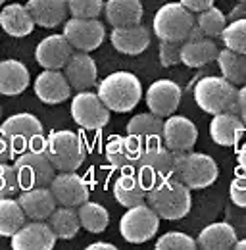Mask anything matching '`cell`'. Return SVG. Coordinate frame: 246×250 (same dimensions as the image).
<instances>
[{
    "label": "cell",
    "mask_w": 246,
    "mask_h": 250,
    "mask_svg": "<svg viewBox=\"0 0 246 250\" xmlns=\"http://www.w3.org/2000/svg\"><path fill=\"white\" fill-rule=\"evenodd\" d=\"M98 96L112 112H131L143 98V83L131 71H114L98 83Z\"/></svg>",
    "instance_id": "obj_1"
},
{
    "label": "cell",
    "mask_w": 246,
    "mask_h": 250,
    "mask_svg": "<svg viewBox=\"0 0 246 250\" xmlns=\"http://www.w3.org/2000/svg\"><path fill=\"white\" fill-rule=\"evenodd\" d=\"M194 102L210 116L235 112L239 114V89L223 75L202 77L194 87Z\"/></svg>",
    "instance_id": "obj_2"
},
{
    "label": "cell",
    "mask_w": 246,
    "mask_h": 250,
    "mask_svg": "<svg viewBox=\"0 0 246 250\" xmlns=\"http://www.w3.org/2000/svg\"><path fill=\"white\" fill-rule=\"evenodd\" d=\"M146 202L156 210V214L160 218L169 219V221L183 219L184 216H188V212L192 208L190 188L175 177L150 188Z\"/></svg>",
    "instance_id": "obj_3"
},
{
    "label": "cell",
    "mask_w": 246,
    "mask_h": 250,
    "mask_svg": "<svg viewBox=\"0 0 246 250\" xmlns=\"http://www.w3.org/2000/svg\"><path fill=\"white\" fill-rule=\"evenodd\" d=\"M44 152L52 162V166L56 167V171H77V167L87 158L83 139L69 129L52 131L46 137Z\"/></svg>",
    "instance_id": "obj_4"
},
{
    "label": "cell",
    "mask_w": 246,
    "mask_h": 250,
    "mask_svg": "<svg viewBox=\"0 0 246 250\" xmlns=\"http://www.w3.org/2000/svg\"><path fill=\"white\" fill-rule=\"evenodd\" d=\"M175 179L190 188H206L214 185L219 177L215 160L202 152H175Z\"/></svg>",
    "instance_id": "obj_5"
},
{
    "label": "cell",
    "mask_w": 246,
    "mask_h": 250,
    "mask_svg": "<svg viewBox=\"0 0 246 250\" xmlns=\"http://www.w3.org/2000/svg\"><path fill=\"white\" fill-rule=\"evenodd\" d=\"M152 25L154 35L160 41L184 42L196 25V18L181 2H167L156 12Z\"/></svg>",
    "instance_id": "obj_6"
},
{
    "label": "cell",
    "mask_w": 246,
    "mask_h": 250,
    "mask_svg": "<svg viewBox=\"0 0 246 250\" xmlns=\"http://www.w3.org/2000/svg\"><path fill=\"white\" fill-rule=\"evenodd\" d=\"M160 219L162 218L156 214V210L146 202L127 208L120 219V233L123 241L131 245H143L154 239L160 229Z\"/></svg>",
    "instance_id": "obj_7"
},
{
    "label": "cell",
    "mask_w": 246,
    "mask_h": 250,
    "mask_svg": "<svg viewBox=\"0 0 246 250\" xmlns=\"http://www.w3.org/2000/svg\"><path fill=\"white\" fill-rule=\"evenodd\" d=\"M137 167H139L137 175L143 179V183L150 190L152 187L173 177V173H175V152L169 150L165 145L148 146V148H144Z\"/></svg>",
    "instance_id": "obj_8"
},
{
    "label": "cell",
    "mask_w": 246,
    "mask_h": 250,
    "mask_svg": "<svg viewBox=\"0 0 246 250\" xmlns=\"http://www.w3.org/2000/svg\"><path fill=\"white\" fill-rule=\"evenodd\" d=\"M16 171L21 183V190L35 187H50L56 167L48 160L46 152L39 150H25L16 158Z\"/></svg>",
    "instance_id": "obj_9"
},
{
    "label": "cell",
    "mask_w": 246,
    "mask_h": 250,
    "mask_svg": "<svg viewBox=\"0 0 246 250\" xmlns=\"http://www.w3.org/2000/svg\"><path fill=\"white\" fill-rule=\"evenodd\" d=\"M71 118L73 122L89 131H98L106 127L110 122V108L102 102L98 93L92 91H79L71 98Z\"/></svg>",
    "instance_id": "obj_10"
},
{
    "label": "cell",
    "mask_w": 246,
    "mask_h": 250,
    "mask_svg": "<svg viewBox=\"0 0 246 250\" xmlns=\"http://www.w3.org/2000/svg\"><path fill=\"white\" fill-rule=\"evenodd\" d=\"M62 33L69 44L81 52L96 50L106 39V27L102 21H98V18H69L63 23Z\"/></svg>",
    "instance_id": "obj_11"
},
{
    "label": "cell",
    "mask_w": 246,
    "mask_h": 250,
    "mask_svg": "<svg viewBox=\"0 0 246 250\" xmlns=\"http://www.w3.org/2000/svg\"><path fill=\"white\" fill-rule=\"evenodd\" d=\"M0 129L12 139L14 143V148H16V154H21L25 150H29L31 143L42 135V124L37 116L27 114V112H20V114H14L10 118H6Z\"/></svg>",
    "instance_id": "obj_12"
},
{
    "label": "cell",
    "mask_w": 246,
    "mask_h": 250,
    "mask_svg": "<svg viewBox=\"0 0 246 250\" xmlns=\"http://www.w3.org/2000/svg\"><path fill=\"white\" fill-rule=\"evenodd\" d=\"M56 233L46 221L29 219L23 223L20 231L12 235L14 250H52L56 247Z\"/></svg>",
    "instance_id": "obj_13"
},
{
    "label": "cell",
    "mask_w": 246,
    "mask_h": 250,
    "mask_svg": "<svg viewBox=\"0 0 246 250\" xmlns=\"http://www.w3.org/2000/svg\"><path fill=\"white\" fill-rule=\"evenodd\" d=\"M50 190L58 202V206H73L79 208L83 202L89 200V185L77 171H58L54 175Z\"/></svg>",
    "instance_id": "obj_14"
},
{
    "label": "cell",
    "mask_w": 246,
    "mask_h": 250,
    "mask_svg": "<svg viewBox=\"0 0 246 250\" xmlns=\"http://www.w3.org/2000/svg\"><path fill=\"white\" fill-rule=\"evenodd\" d=\"M73 52L75 48L69 44L65 35L54 33L41 39V42L35 48V60L42 69H63Z\"/></svg>",
    "instance_id": "obj_15"
},
{
    "label": "cell",
    "mask_w": 246,
    "mask_h": 250,
    "mask_svg": "<svg viewBox=\"0 0 246 250\" xmlns=\"http://www.w3.org/2000/svg\"><path fill=\"white\" fill-rule=\"evenodd\" d=\"M183 91L175 81L169 79H158L146 91V106L160 118H169L181 104Z\"/></svg>",
    "instance_id": "obj_16"
},
{
    "label": "cell",
    "mask_w": 246,
    "mask_h": 250,
    "mask_svg": "<svg viewBox=\"0 0 246 250\" xmlns=\"http://www.w3.org/2000/svg\"><path fill=\"white\" fill-rule=\"evenodd\" d=\"M37 98L44 104H62L71 96V85L60 69H44L33 83Z\"/></svg>",
    "instance_id": "obj_17"
},
{
    "label": "cell",
    "mask_w": 246,
    "mask_h": 250,
    "mask_svg": "<svg viewBox=\"0 0 246 250\" xmlns=\"http://www.w3.org/2000/svg\"><path fill=\"white\" fill-rule=\"evenodd\" d=\"M143 152H144L143 143L127 133V135H116L108 141L104 156L110 166L120 167V169H129L139 164Z\"/></svg>",
    "instance_id": "obj_18"
},
{
    "label": "cell",
    "mask_w": 246,
    "mask_h": 250,
    "mask_svg": "<svg viewBox=\"0 0 246 250\" xmlns=\"http://www.w3.org/2000/svg\"><path fill=\"white\" fill-rule=\"evenodd\" d=\"M198 129L184 116H169L164 122V145L173 152H186L196 145Z\"/></svg>",
    "instance_id": "obj_19"
},
{
    "label": "cell",
    "mask_w": 246,
    "mask_h": 250,
    "mask_svg": "<svg viewBox=\"0 0 246 250\" xmlns=\"http://www.w3.org/2000/svg\"><path fill=\"white\" fill-rule=\"evenodd\" d=\"M246 135V124L235 112L215 114L210 122V137L219 146H239Z\"/></svg>",
    "instance_id": "obj_20"
},
{
    "label": "cell",
    "mask_w": 246,
    "mask_h": 250,
    "mask_svg": "<svg viewBox=\"0 0 246 250\" xmlns=\"http://www.w3.org/2000/svg\"><path fill=\"white\" fill-rule=\"evenodd\" d=\"M63 73L71 85V89L79 91H91L92 87H96V79H98V67L96 62L89 56V52H81L75 50L69 58V62L65 63Z\"/></svg>",
    "instance_id": "obj_21"
},
{
    "label": "cell",
    "mask_w": 246,
    "mask_h": 250,
    "mask_svg": "<svg viewBox=\"0 0 246 250\" xmlns=\"http://www.w3.org/2000/svg\"><path fill=\"white\" fill-rule=\"evenodd\" d=\"M18 200H20L27 219H37V221L48 219L52 216V212L58 208V202H56L50 187L25 188L18 194Z\"/></svg>",
    "instance_id": "obj_22"
},
{
    "label": "cell",
    "mask_w": 246,
    "mask_h": 250,
    "mask_svg": "<svg viewBox=\"0 0 246 250\" xmlns=\"http://www.w3.org/2000/svg\"><path fill=\"white\" fill-rule=\"evenodd\" d=\"M112 46L125 56H139L150 46V31L144 25L114 27L110 33Z\"/></svg>",
    "instance_id": "obj_23"
},
{
    "label": "cell",
    "mask_w": 246,
    "mask_h": 250,
    "mask_svg": "<svg viewBox=\"0 0 246 250\" xmlns=\"http://www.w3.org/2000/svg\"><path fill=\"white\" fill-rule=\"evenodd\" d=\"M125 133H129L131 137H135L137 141H141L144 148L156 146V145H164V141H162L164 122L154 112H144V114L133 116L129 120L127 127H125Z\"/></svg>",
    "instance_id": "obj_24"
},
{
    "label": "cell",
    "mask_w": 246,
    "mask_h": 250,
    "mask_svg": "<svg viewBox=\"0 0 246 250\" xmlns=\"http://www.w3.org/2000/svg\"><path fill=\"white\" fill-rule=\"evenodd\" d=\"M0 27L6 35H10L14 39H23L33 33L37 23L31 18L27 6L8 4V6L0 8Z\"/></svg>",
    "instance_id": "obj_25"
},
{
    "label": "cell",
    "mask_w": 246,
    "mask_h": 250,
    "mask_svg": "<svg viewBox=\"0 0 246 250\" xmlns=\"http://www.w3.org/2000/svg\"><path fill=\"white\" fill-rule=\"evenodd\" d=\"M25 6L35 23L44 29L62 25L69 14L67 0H27Z\"/></svg>",
    "instance_id": "obj_26"
},
{
    "label": "cell",
    "mask_w": 246,
    "mask_h": 250,
    "mask_svg": "<svg viewBox=\"0 0 246 250\" xmlns=\"http://www.w3.org/2000/svg\"><path fill=\"white\" fill-rule=\"evenodd\" d=\"M104 16L112 27H129L143 21L144 8L141 0H108L104 4Z\"/></svg>",
    "instance_id": "obj_27"
},
{
    "label": "cell",
    "mask_w": 246,
    "mask_h": 250,
    "mask_svg": "<svg viewBox=\"0 0 246 250\" xmlns=\"http://www.w3.org/2000/svg\"><path fill=\"white\" fill-rule=\"evenodd\" d=\"M237 231L231 223L227 221H215L206 225L198 237H196V243L198 247L204 250H229L235 249L237 245Z\"/></svg>",
    "instance_id": "obj_28"
},
{
    "label": "cell",
    "mask_w": 246,
    "mask_h": 250,
    "mask_svg": "<svg viewBox=\"0 0 246 250\" xmlns=\"http://www.w3.org/2000/svg\"><path fill=\"white\" fill-rule=\"evenodd\" d=\"M31 75L27 65L20 60H2L0 62V94L16 96L29 87Z\"/></svg>",
    "instance_id": "obj_29"
},
{
    "label": "cell",
    "mask_w": 246,
    "mask_h": 250,
    "mask_svg": "<svg viewBox=\"0 0 246 250\" xmlns=\"http://www.w3.org/2000/svg\"><path fill=\"white\" fill-rule=\"evenodd\" d=\"M112 192H114L116 200L122 206L131 208V206H137V204L146 202L148 187L143 183V179L139 175H135V173H122L114 181Z\"/></svg>",
    "instance_id": "obj_30"
},
{
    "label": "cell",
    "mask_w": 246,
    "mask_h": 250,
    "mask_svg": "<svg viewBox=\"0 0 246 250\" xmlns=\"http://www.w3.org/2000/svg\"><path fill=\"white\" fill-rule=\"evenodd\" d=\"M217 56H219V48L212 37L184 41L181 44V63H184L186 67H202L217 60Z\"/></svg>",
    "instance_id": "obj_31"
},
{
    "label": "cell",
    "mask_w": 246,
    "mask_h": 250,
    "mask_svg": "<svg viewBox=\"0 0 246 250\" xmlns=\"http://www.w3.org/2000/svg\"><path fill=\"white\" fill-rule=\"evenodd\" d=\"M50 227L54 229L56 237L62 241H69L73 239L79 229H81V219H79V212L73 206H58L52 216L48 218Z\"/></svg>",
    "instance_id": "obj_32"
},
{
    "label": "cell",
    "mask_w": 246,
    "mask_h": 250,
    "mask_svg": "<svg viewBox=\"0 0 246 250\" xmlns=\"http://www.w3.org/2000/svg\"><path fill=\"white\" fill-rule=\"evenodd\" d=\"M25 212L16 196L0 198V237H10L20 231L25 223Z\"/></svg>",
    "instance_id": "obj_33"
},
{
    "label": "cell",
    "mask_w": 246,
    "mask_h": 250,
    "mask_svg": "<svg viewBox=\"0 0 246 250\" xmlns=\"http://www.w3.org/2000/svg\"><path fill=\"white\" fill-rule=\"evenodd\" d=\"M217 65L221 69V75L233 85H246V54L223 48L219 50Z\"/></svg>",
    "instance_id": "obj_34"
},
{
    "label": "cell",
    "mask_w": 246,
    "mask_h": 250,
    "mask_svg": "<svg viewBox=\"0 0 246 250\" xmlns=\"http://www.w3.org/2000/svg\"><path fill=\"white\" fill-rule=\"evenodd\" d=\"M77 212L81 219V227L89 233H102L110 225V214L100 202L87 200L77 208Z\"/></svg>",
    "instance_id": "obj_35"
},
{
    "label": "cell",
    "mask_w": 246,
    "mask_h": 250,
    "mask_svg": "<svg viewBox=\"0 0 246 250\" xmlns=\"http://www.w3.org/2000/svg\"><path fill=\"white\" fill-rule=\"evenodd\" d=\"M196 25L204 31L206 37H221L223 29L227 27V20H225V14L221 10H217L215 6L204 10V12H198L196 16Z\"/></svg>",
    "instance_id": "obj_36"
},
{
    "label": "cell",
    "mask_w": 246,
    "mask_h": 250,
    "mask_svg": "<svg viewBox=\"0 0 246 250\" xmlns=\"http://www.w3.org/2000/svg\"><path fill=\"white\" fill-rule=\"evenodd\" d=\"M221 41H223L225 48L246 54V18L231 21L221 33Z\"/></svg>",
    "instance_id": "obj_37"
},
{
    "label": "cell",
    "mask_w": 246,
    "mask_h": 250,
    "mask_svg": "<svg viewBox=\"0 0 246 250\" xmlns=\"http://www.w3.org/2000/svg\"><path fill=\"white\" fill-rule=\"evenodd\" d=\"M156 250H194L198 249L196 239L181 231H169L156 241Z\"/></svg>",
    "instance_id": "obj_38"
},
{
    "label": "cell",
    "mask_w": 246,
    "mask_h": 250,
    "mask_svg": "<svg viewBox=\"0 0 246 250\" xmlns=\"http://www.w3.org/2000/svg\"><path fill=\"white\" fill-rule=\"evenodd\" d=\"M21 192V183L14 164H0V198H10Z\"/></svg>",
    "instance_id": "obj_39"
},
{
    "label": "cell",
    "mask_w": 246,
    "mask_h": 250,
    "mask_svg": "<svg viewBox=\"0 0 246 250\" xmlns=\"http://www.w3.org/2000/svg\"><path fill=\"white\" fill-rule=\"evenodd\" d=\"M71 18H98L104 12V0H67Z\"/></svg>",
    "instance_id": "obj_40"
},
{
    "label": "cell",
    "mask_w": 246,
    "mask_h": 250,
    "mask_svg": "<svg viewBox=\"0 0 246 250\" xmlns=\"http://www.w3.org/2000/svg\"><path fill=\"white\" fill-rule=\"evenodd\" d=\"M181 44L175 41H160V63L164 67L181 63Z\"/></svg>",
    "instance_id": "obj_41"
},
{
    "label": "cell",
    "mask_w": 246,
    "mask_h": 250,
    "mask_svg": "<svg viewBox=\"0 0 246 250\" xmlns=\"http://www.w3.org/2000/svg\"><path fill=\"white\" fill-rule=\"evenodd\" d=\"M229 196H231V202H233L235 206L245 208L246 210V171L239 169V173H237L235 179L231 181Z\"/></svg>",
    "instance_id": "obj_42"
},
{
    "label": "cell",
    "mask_w": 246,
    "mask_h": 250,
    "mask_svg": "<svg viewBox=\"0 0 246 250\" xmlns=\"http://www.w3.org/2000/svg\"><path fill=\"white\" fill-rule=\"evenodd\" d=\"M12 160H16L14 143H12V139L0 129V164H2V162H12Z\"/></svg>",
    "instance_id": "obj_43"
},
{
    "label": "cell",
    "mask_w": 246,
    "mask_h": 250,
    "mask_svg": "<svg viewBox=\"0 0 246 250\" xmlns=\"http://www.w3.org/2000/svg\"><path fill=\"white\" fill-rule=\"evenodd\" d=\"M183 6H186L190 12H204V10H208V8H212L214 6V0H179Z\"/></svg>",
    "instance_id": "obj_44"
},
{
    "label": "cell",
    "mask_w": 246,
    "mask_h": 250,
    "mask_svg": "<svg viewBox=\"0 0 246 250\" xmlns=\"http://www.w3.org/2000/svg\"><path fill=\"white\" fill-rule=\"evenodd\" d=\"M239 116L246 124V85L243 89H239Z\"/></svg>",
    "instance_id": "obj_45"
},
{
    "label": "cell",
    "mask_w": 246,
    "mask_h": 250,
    "mask_svg": "<svg viewBox=\"0 0 246 250\" xmlns=\"http://www.w3.org/2000/svg\"><path fill=\"white\" fill-rule=\"evenodd\" d=\"M237 162H239V169L246 171V143L239 148V154H237Z\"/></svg>",
    "instance_id": "obj_46"
},
{
    "label": "cell",
    "mask_w": 246,
    "mask_h": 250,
    "mask_svg": "<svg viewBox=\"0 0 246 250\" xmlns=\"http://www.w3.org/2000/svg\"><path fill=\"white\" fill-rule=\"evenodd\" d=\"M87 250H116V245H112V243H94V245H89Z\"/></svg>",
    "instance_id": "obj_47"
},
{
    "label": "cell",
    "mask_w": 246,
    "mask_h": 250,
    "mask_svg": "<svg viewBox=\"0 0 246 250\" xmlns=\"http://www.w3.org/2000/svg\"><path fill=\"white\" fill-rule=\"evenodd\" d=\"M235 249H237V250H246V239H245V241H237Z\"/></svg>",
    "instance_id": "obj_48"
},
{
    "label": "cell",
    "mask_w": 246,
    "mask_h": 250,
    "mask_svg": "<svg viewBox=\"0 0 246 250\" xmlns=\"http://www.w3.org/2000/svg\"><path fill=\"white\" fill-rule=\"evenodd\" d=\"M6 2H10V0H0V6H4Z\"/></svg>",
    "instance_id": "obj_49"
},
{
    "label": "cell",
    "mask_w": 246,
    "mask_h": 250,
    "mask_svg": "<svg viewBox=\"0 0 246 250\" xmlns=\"http://www.w3.org/2000/svg\"><path fill=\"white\" fill-rule=\"evenodd\" d=\"M0 118H2V106H0Z\"/></svg>",
    "instance_id": "obj_50"
}]
</instances>
